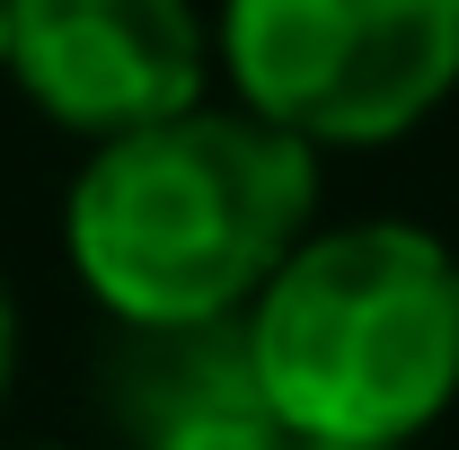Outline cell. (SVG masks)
I'll use <instances>...</instances> for the list:
<instances>
[{"label": "cell", "instance_id": "cell-1", "mask_svg": "<svg viewBox=\"0 0 459 450\" xmlns=\"http://www.w3.org/2000/svg\"><path fill=\"white\" fill-rule=\"evenodd\" d=\"M318 221V151L247 107L89 142L62 195V247L115 327H230Z\"/></svg>", "mask_w": 459, "mask_h": 450}, {"label": "cell", "instance_id": "cell-2", "mask_svg": "<svg viewBox=\"0 0 459 450\" xmlns=\"http://www.w3.org/2000/svg\"><path fill=\"white\" fill-rule=\"evenodd\" d=\"M238 336L291 442L415 450L459 406V256L415 221L309 229Z\"/></svg>", "mask_w": 459, "mask_h": 450}, {"label": "cell", "instance_id": "cell-3", "mask_svg": "<svg viewBox=\"0 0 459 450\" xmlns=\"http://www.w3.org/2000/svg\"><path fill=\"white\" fill-rule=\"evenodd\" d=\"M221 62L256 124L309 151L406 142L459 89L451 0H221Z\"/></svg>", "mask_w": 459, "mask_h": 450}, {"label": "cell", "instance_id": "cell-4", "mask_svg": "<svg viewBox=\"0 0 459 450\" xmlns=\"http://www.w3.org/2000/svg\"><path fill=\"white\" fill-rule=\"evenodd\" d=\"M27 107L80 142L204 107L212 36L195 0H9V62Z\"/></svg>", "mask_w": 459, "mask_h": 450}, {"label": "cell", "instance_id": "cell-5", "mask_svg": "<svg viewBox=\"0 0 459 450\" xmlns=\"http://www.w3.org/2000/svg\"><path fill=\"white\" fill-rule=\"evenodd\" d=\"M115 450H300L256 389L238 318L230 327H115L98 362Z\"/></svg>", "mask_w": 459, "mask_h": 450}, {"label": "cell", "instance_id": "cell-6", "mask_svg": "<svg viewBox=\"0 0 459 450\" xmlns=\"http://www.w3.org/2000/svg\"><path fill=\"white\" fill-rule=\"evenodd\" d=\"M9 371H18V300L0 282V397H9Z\"/></svg>", "mask_w": 459, "mask_h": 450}, {"label": "cell", "instance_id": "cell-7", "mask_svg": "<svg viewBox=\"0 0 459 450\" xmlns=\"http://www.w3.org/2000/svg\"><path fill=\"white\" fill-rule=\"evenodd\" d=\"M0 62H9V0H0Z\"/></svg>", "mask_w": 459, "mask_h": 450}, {"label": "cell", "instance_id": "cell-8", "mask_svg": "<svg viewBox=\"0 0 459 450\" xmlns=\"http://www.w3.org/2000/svg\"><path fill=\"white\" fill-rule=\"evenodd\" d=\"M36 450H62V442H36Z\"/></svg>", "mask_w": 459, "mask_h": 450}, {"label": "cell", "instance_id": "cell-9", "mask_svg": "<svg viewBox=\"0 0 459 450\" xmlns=\"http://www.w3.org/2000/svg\"><path fill=\"white\" fill-rule=\"evenodd\" d=\"M451 9H459V0H451Z\"/></svg>", "mask_w": 459, "mask_h": 450}, {"label": "cell", "instance_id": "cell-10", "mask_svg": "<svg viewBox=\"0 0 459 450\" xmlns=\"http://www.w3.org/2000/svg\"><path fill=\"white\" fill-rule=\"evenodd\" d=\"M300 450H309V442H300Z\"/></svg>", "mask_w": 459, "mask_h": 450}]
</instances>
